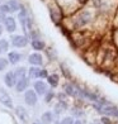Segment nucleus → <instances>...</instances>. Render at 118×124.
Here are the masks:
<instances>
[{"instance_id": "nucleus-1", "label": "nucleus", "mask_w": 118, "mask_h": 124, "mask_svg": "<svg viewBox=\"0 0 118 124\" xmlns=\"http://www.w3.org/2000/svg\"><path fill=\"white\" fill-rule=\"evenodd\" d=\"M97 109L100 113H104V114H107V115L118 116V109L116 108V106L108 104V103H102V105H97Z\"/></svg>"}, {"instance_id": "nucleus-2", "label": "nucleus", "mask_w": 118, "mask_h": 124, "mask_svg": "<svg viewBox=\"0 0 118 124\" xmlns=\"http://www.w3.org/2000/svg\"><path fill=\"white\" fill-rule=\"evenodd\" d=\"M92 20V15L89 12H83L79 14V16L75 19V27H84V25H86L89 22Z\"/></svg>"}, {"instance_id": "nucleus-3", "label": "nucleus", "mask_w": 118, "mask_h": 124, "mask_svg": "<svg viewBox=\"0 0 118 124\" xmlns=\"http://www.w3.org/2000/svg\"><path fill=\"white\" fill-rule=\"evenodd\" d=\"M25 103L28 105H31V106L36 105V103H37V95H36L34 91L28 90V91L25 93Z\"/></svg>"}, {"instance_id": "nucleus-4", "label": "nucleus", "mask_w": 118, "mask_h": 124, "mask_svg": "<svg viewBox=\"0 0 118 124\" xmlns=\"http://www.w3.org/2000/svg\"><path fill=\"white\" fill-rule=\"evenodd\" d=\"M13 44L15 47H24L28 44V39L24 36H15L13 38Z\"/></svg>"}, {"instance_id": "nucleus-5", "label": "nucleus", "mask_w": 118, "mask_h": 124, "mask_svg": "<svg viewBox=\"0 0 118 124\" xmlns=\"http://www.w3.org/2000/svg\"><path fill=\"white\" fill-rule=\"evenodd\" d=\"M0 103H3L5 106H10V108H12V99H10L9 95L1 89H0Z\"/></svg>"}, {"instance_id": "nucleus-6", "label": "nucleus", "mask_w": 118, "mask_h": 124, "mask_svg": "<svg viewBox=\"0 0 118 124\" xmlns=\"http://www.w3.org/2000/svg\"><path fill=\"white\" fill-rule=\"evenodd\" d=\"M15 74L13 72H8L7 75H5V85L8 87H13L15 85Z\"/></svg>"}, {"instance_id": "nucleus-7", "label": "nucleus", "mask_w": 118, "mask_h": 124, "mask_svg": "<svg viewBox=\"0 0 118 124\" xmlns=\"http://www.w3.org/2000/svg\"><path fill=\"white\" fill-rule=\"evenodd\" d=\"M34 89H36V91H37L39 95L46 94V91H47V86H46V84H44L43 81H37V82L34 84Z\"/></svg>"}, {"instance_id": "nucleus-8", "label": "nucleus", "mask_w": 118, "mask_h": 124, "mask_svg": "<svg viewBox=\"0 0 118 124\" xmlns=\"http://www.w3.org/2000/svg\"><path fill=\"white\" fill-rule=\"evenodd\" d=\"M28 86V78L27 77H22L19 78V81L17 82V91H24Z\"/></svg>"}, {"instance_id": "nucleus-9", "label": "nucleus", "mask_w": 118, "mask_h": 124, "mask_svg": "<svg viewBox=\"0 0 118 124\" xmlns=\"http://www.w3.org/2000/svg\"><path fill=\"white\" fill-rule=\"evenodd\" d=\"M42 56L39 53H32L29 56V63L32 65H42Z\"/></svg>"}, {"instance_id": "nucleus-10", "label": "nucleus", "mask_w": 118, "mask_h": 124, "mask_svg": "<svg viewBox=\"0 0 118 124\" xmlns=\"http://www.w3.org/2000/svg\"><path fill=\"white\" fill-rule=\"evenodd\" d=\"M5 22V27H7V29L9 33H12L15 31V20L13 18H7L4 20Z\"/></svg>"}, {"instance_id": "nucleus-11", "label": "nucleus", "mask_w": 118, "mask_h": 124, "mask_svg": "<svg viewBox=\"0 0 118 124\" xmlns=\"http://www.w3.org/2000/svg\"><path fill=\"white\" fill-rule=\"evenodd\" d=\"M65 91H66L67 95H71V96H76V95L79 94V93H77V91H79V89H76L75 86L70 85V84H67V85L65 86Z\"/></svg>"}, {"instance_id": "nucleus-12", "label": "nucleus", "mask_w": 118, "mask_h": 124, "mask_svg": "<svg viewBox=\"0 0 118 124\" xmlns=\"http://www.w3.org/2000/svg\"><path fill=\"white\" fill-rule=\"evenodd\" d=\"M32 47L37 51H41L44 48V43L42 41H39V39H34V41H32Z\"/></svg>"}, {"instance_id": "nucleus-13", "label": "nucleus", "mask_w": 118, "mask_h": 124, "mask_svg": "<svg viewBox=\"0 0 118 124\" xmlns=\"http://www.w3.org/2000/svg\"><path fill=\"white\" fill-rule=\"evenodd\" d=\"M9 60H10L12 63H17V62L20 60V54L17 53V52H10L9 53Z\"/></svg>"}, {"instance_id": "nucleus-14", "label": "nucleus", "mask_w": 118, "mask_h": 124, "mask_svg": "<svg viewBox=\"0 0 118 124\" xmlns=\"http://www.w3.org/2000/svg\"><path fill=\"white\" fill-rule=\"evenodd\" d=\"M48 82H50V85L51 86H57V84H59V76L57 75H51V76H48Z\"/></svg>"}, {"instance_id": "nucleus-15", "label": "nucleus", "mask_w": 118, "mask_h": 124, "mask_svg": "<svg viewBox=\"0 0 118 124\" xmlns=\"http://www.w3.org/2000/svg\"><path fill=\"white\" fill-rule=\"evenodd\" d=\"M42 122L44 124H50L52 122V115H51V113L47 111V113H44V114L42 115Z\"/></svg>"}, {"instance_id": "nucleus-16", "label": "nucleus", "mask_w": 118, "mask_h": 124, "mask_svg": "<svg viewBox=\"0 0 118 124\" xmlns=\"http://www.w3.org/2000/svg\"><path fill=\"white\" fill-rule=\"evenodd\" d=\"M8 5L10 7V9H12V12H17V10L19 9V4H18V1H15V0H9Z\"/></svg>"}, {"instance_id": "nucleus-17", "label": "nucleus", "mask_w": 118, "mask_h": 124, "mask_svg": "<svg viewBox=\"0 0 118 124\" xmlns=\"http://www.w3.org/2000/svg\"><path fill=\"white\" fill-rule=\"evenodd\" d=\"M5 51H8V42L7 39H1L0 41V53L5 52Z\"/></svg>"}, {"instance_id": "nucleus-18", "label": "nucleus", "mask_w": 118, "mask_h": 124, "mask_svg": "<svg viewBox=\"0 0 118 124\" xmlns=\"http://www.w3.org/2000/svg\"><path fill=\"white\" fill-rule=\"evenodd\" d=\"M24 75H25V69H24V67H20V69H18V70H17V72H15V76L18 77V78L25 77Z\"/></svg>"}, {"instance_id": "nucleus-19", "label": "nucleus", "mask_w": 118, "mask_h": 124, "mask_svg": "<svg viewBox=\"0 0 118 124\" xmlns=\"http://www.w3.org/2000/svg\"><path fill=\"white\" fill-rule=\"evenodd\" d=\"M17 111H18V115L22 118V120H23V122H25V120H27V118H25V113H24V109H23V108H20V106H18V108H17Z\"/></svg>"}, {"instance_id": "nucleus-20", "label": "nucleus", "mask_w": 118, "mask_h": 124, "mask_svg": "<svg viewBox=\"0 0 118 124\" xmlns=\"http://www.w3.org/2000/svg\"><path fill=\"white\" fill-rule=\"evenodd\" d=\"M39 75V70L36 69V67H32L29 70V77H38Z\"/></svg>"}, {"instance_id": "nucleus-21", "label": "nucleus", "mask_w": 118, "mask_h": 124, "mask_svg": "<svg viewBox=\"0 0 118 124\" xmlns=\"http://www.w3.org/2000/svg\"><path fill=\"white\" fill-rule=\"evenodd\" d=\"M65 109H66V105H65L64 103H62V104L60 103V104H57V105H56V108H55V111L57 113V114H60V113H61V111H64Z\"/></svg>"}, {"instance_id": "nucleus-22", "label": "nucleus", "mask_w": 118, "mask_h": 124, "mask_svg": "<svg viewBox=\"0 0 118 124\" xmlns=\"http://www.w3.org/2000/svg\"><path fill=\"white\" fill-rule=\"evenodd\" d=\"M7 66H8V61L5 58H0V71H3Z\"/></svg>"}, {"instance_id": "nucleus-23", "label": "nucleus", "mask_w": 118, "mask_h": 124, "mask_svg": "<svg viewBox=\"0 0 118 124\" xmlns=\"http://www.w3.org/2000/svg\"><path fill=\"white\" fill-rule=\"evenodd\" d=\"M0 12H3V13H9V12H12V9H10V7L7 4V5H1V7H0Z\"/></svg>"}, {"instance_id": "nucleus-24", "label": "nucleus", "mask_w": 118, "mask_h": 124, "mask_svg": "<svg viewBox=\"0 0 118 124\" xmlns=\"http://www.w3.org/2000/svg\"><path fill=\"white\" fill-rule=\"evenodd\" d=\"M61 124H74V119L70 118V116H67V118H65V119L61 122Z\"/></svg>"}, {"instance_id": "nucleus-25", "label": "nucleus", "mask_w": 118, "mask_h": 124, "mask_svg": "<svg viewBox=\"0 0 118 124\" xmlns=\"http://www.w3.org/2000/svg\"><path fill=\"white\" fill-rule=\"evenodd\" d=\"M38 77H47V71H46V70H39Z\"/></svg>"}, {"instance_id": "nucleus-26", "label": "nucleus", "mask_w": 118, "mask_h": 124, "mask_svg": "<svg viewBox=\"0 0 118 124\" xmlns=\"http://www.w3.org/2000/svg\"><path fill=\"white\" fill-rule=\"evenodd\" d=\"M52 98H53V94L52 93H48L47 96H46V103H50V100H51Z\"/></svg>"}, {"instance_id": "nucleus-27", "label": "nucleus", "mask_w": 118, "mask_h": 124, "mask_svg": "<svg viewBox=\"0 0 118 124\" xmlns=\"http://www.w3.org/2000/svg\"><path fill=\"white\" fill-rule=\"evenodd\" d=\"M102 122H103L104 124H112V123L109 122V119H107V118H103V119H102Z\"/></svg>"}, {"instance_id": "nucleus-28", "label": "nucleus", "mask_w": 118, "mask_h": 124, "mask_svg": "<svg viewBox=\"0 0 118 124\" xmlns=\"http://www.w3.org/2000/svg\"><path fill=\"white\" fill-rule=\"evenodd\" d=\"M3 20H5V18H4V13H3V12H0V22H3Z\"/></svg>"}, {"instance_id": "nucleus-29", "label": "nucleus", "mask_w": 118, "mask_h": 124, "mask_svg": "<svg viewBox=\"0 0 118 124\" xmlns=\"http://www.w3.org/2000/svg\"><path fill=\"white\" fill-rule=\"evenodd\" d=\"M1 33H3V28L0 27V34H1Z\"/></svg>"}, {"instance_id": "nucleus-30", "label": "nucleus", "mask_w": 118, "mask_h": 124, "mask_svg": "<svg viewBox=\"0 0 118 124\" xmlns=\"http://www.w3.org/2000/svg\"><path fill=\"white\" fill-rule=\"evenodd\" d=\"M74 124H81V122H75Z\"/></svg>"}, {"instance_id": "nucleus-31", "label": "nucleus", "mask_w": 118, "mask_h": 124, "mask_svg": "<svg viewBox=\"0 0 118 124\" xmlns=\"http://www.w3.org/2000/svg\"><path fill=\"white\" fill-rule=\"evenodd\" d=\"M1 3H3V0H0V7H1Z\"/></svg>"}]
</instances>
